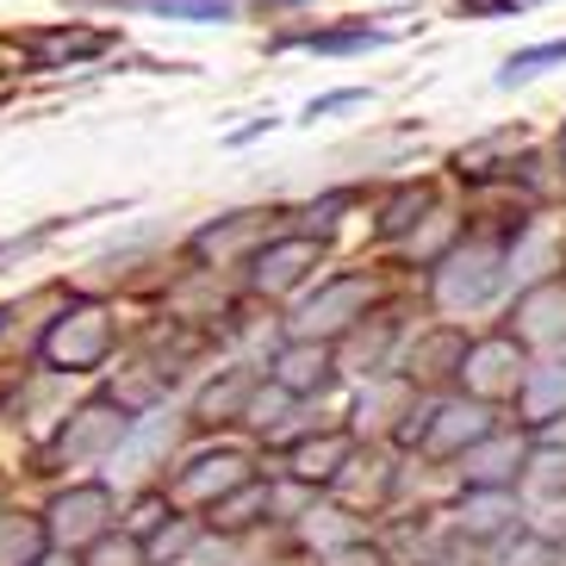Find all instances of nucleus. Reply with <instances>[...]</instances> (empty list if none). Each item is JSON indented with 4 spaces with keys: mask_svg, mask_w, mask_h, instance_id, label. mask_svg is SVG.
<instances>
[{
    "mask_svg": "<svg viewBox=\"0 0 566 566\" xmlns=\"http://www.w3.org/2000/svg\"><path fill=\"white\" fill-rule=\"evenodd\" d=\"M106 38L94 32H44L38 38V51H51V56H87V51H101Z\"/></svg>",
    "mask_w": 566,
    "mask_h": 566,
    "instance_id": "26",
    "label": "nucleus"
},
{
    "mask_svg": "<svg viewBox=\"0 0 566 566\" xmlns=\"http://www.w3.org/2000/svg\"><path fill=\"white\" fill-rule=\"evenodd\" d=\"M317 262H324L317 237L312 231H286V237H268L262 250L250 255V281H255V293H293Z\"/></svg>",
    "mask_w": 566,
    "mask_h": 566,
    "instance_id": "8",
    "label": "nucleus"
},
{
    "mask_svg": "<svg viewBox=\"0 0 566 566\" xmlns=\"http://www.w3.org/2000/svg\"><path fill=\"white\" fill-rule=\"evenodd\" d=\"M168 516H175V499H168L163 485H137L132 504H118V530L132 535V542H150Z\"/></svg>",
    "mask_w": 566,
    "mask_h": 566,
    "instance_id": "19",
    "label": "nucleus"
},
{
    "mask_svg": "<svg viewBox=\"0 0 566 566\" xmlns=\"http://www.w3.org/2000/svg\"><path fill=\"white\" fill-rule=\"evenodd\" d=\"M0 504H13V480L7 473H0Z\"/></svg>",
    "mask_w": 566,
    "mask_h": 566,
    "instance_id": "31",
    "label": "nucleus"
},
{
    "mask_svg": "<svg viewBox=\"0 0 566 566\" xmlns=\"http://www.w3.org/2000/svg\"><path fill=\"white\" fill-rule=\"evenodd\" d=\"M193 430L187 423V411H175V405H156V411H144V417H132V436L118 442V454H113V473H118V485H163V473L175 467V449H181V436Z\"/></svg>",
    "mask_w": 566,
    "mask_h": 566,
    "instance_id": "5",
    "label": "nucleus"
},
{
    "mask_svg": "<svg viewBox=\"0 0 566 566\" xmlns=\"http://www.w3.org/2000/svg\"><path fill=\"white\" fill-rule=\"evenodd\" d=\"M355 454V436L349 430H317V436H300L293 442V454H286V473L293 480H305L317 492V485H331L336 473H343V461Z\"/></svg>",
    "mask_w": 566,
    "mask_h": 566,
    "instance_id": "11",
    "label": "nucleus"
},
{
    "mask_svg": "<svg viewBox=\"0 0 566 566\" xmlns=\"http://www.w3.org/2000/svg\"><path fill=\"white\" fill-rule=\"evenodd\" d=\"M44 554H51L44 516L25 504H0V566H38Z\"/></svg>",
    "mask_w": 566,
    "mask_h": 566,
    "instance_id": "13",
    "label": "nucleus"
},
{
    "mask_svg": "<svg viewBox=\"0 0 566 566\" xmlns=\"http://www.w3.org/2000/svg\"><path fill=\"white\" fill-rule=\"evenodd\" d=\"M492 430L485 405H442V411L423 423V449L430 454H454V449H473L480 436Z\"/></svg>",
    "mask_w": 566,
    "mask_h": 566,
    "instance_id": "14",
    "label": "nucleus"
},
{
    "mask_svg": "<svg viewBox=\"0 0 566 566\" xmlns=\"http://www.w3.org/2000/svg\"><path fill=\"white\" fill-rule=\"evenodd\" d=\"M566 63V44H535V51H516L511 63L499 69V87H516V82H535L542 69Z\"/></svg>",
    "mask_w": 566,
    "mask_h": 566,
    "instance_id": "22",
    "label": "nucleus"
},
{
    "mask_svg": "<svg viewBox=\"0 0 566 566\" xmlns=\"http://www.w3.org/2000/svg\"><path fill=\"white\" fill-rule=\"evenodd\" d=\"M200 535H206L200 516H193V511H175L163 530L144 542V560H150V566H187V560H193V548H200Z\"/></svg>",
    "mask_w": 566,
    "mask_h": 566,
    "instance_id": "17",
    "label": "nucleus"
},
{
    "mask_svg": "<svg viewBox=\"0 0 566 566\" xmlns=\"http://www.w3.org/2000/svg\"><path fill=\"white\" fill-rule=\"evenodd\" d=\"M560 163H566V132H560Z\"/></svg>",
    "mask_w": 566,
    "mask_h": 566,
    "instance_id": "32",
    "label": "nucleus"
},
{
    "mask_svg": "<svg viewBox=\"0 0 566 566\" xmlns=\"http://www.w3.org/2000/svg\"><path fill=\"white\" fill-rule=\"evenodd\" d=\"M467 386L473 392H504V386H516V374H523V355H516V343H480V349L461 361Z\"/></svg>",
    "mask_w": 566,
    "mask_h": 566,
    "instance_id": "16",
    "label": "nucleus"
},
{
    "mask_svg": "<svg viewBox=\"0 0 566 566\" xmlns=\"http://www.w3.org/2000/svg\"><path fill=\"white\" fill-rule=\"evenodd\" d=\"M268 380L281 386L286 399L305 405V399H317V392L336 380V349L331 343H312V336H293V343L268 361Z\"/></svg>",
    "mask_w": 566,
    "mask_h": 566,
    "instance_id": "9",
    "label": "nucleus"
},
{
    "mask_svg": "<svg viewBox=\"0 0 566 566\" xmlns=\"http://www.w3.org/2000/svg\"><path fill=\"white\" fill-rule=\"evenodd\" d=\"M38 516H44L51 548L82 554V548H94L106 530H118V492H113V480H101V473H82V480L56 485L51 499L38 504Z\"/></svg>",
    "mask_w": 566,
    "mask_h": 566,
    "instance_id": "3",
    "label": "nucleus"
},
{
    "mask_svg": "<svg viewBox=\"0 0 566 566\" xmlns=\"http://www.w3.org/2000/svg\"><path fill=\"white\" fill-rule=\"evenodd\" d=\"M560 399H566V361H548V367L530 380V417H548Z\"/></svg>",
    "mask_w": 566,
    "mask_h": 566,
    "instance_id": "24",
    "label": "nucleus"
},
{
    "mask_svg": "<svg viewBox=\"0 0 566 566\" xmlns=\"http://www.w3.org/2000/svg\"><path fill=\"white\" fill-rule=\"evenodd\" d=\"M82 566H150V560H144V542H132L125 530H106L94 548H82Z\"/></svg>",
    "mask_w": 566,
    "mask_h": 566,
    "instance_id": "21",
    "label": "nucleus"
},
{
    "mask_svg": "<svg viewBox=\"0 0 566 566\" xmlns=\"http://www.w3.org/2000/svg\"><path fill=\"white\" fill-rule=\"evenodd\" d=\"M255 480V461L243 449H231V442H218V449H200V454H187V461H175L163 473V492L175 499V511H193L206 516L224 492H237V485H250Z\"/></svg>",
    "mask_w": 566,
    "mask_h": 566,
    "instance_id": "4",
    "label": "nucleus"
},
{
    "mask_svg": "<svg viewBox=\"0 0 566 566\" xmlns=\"http://www.w3.org/2000/svg\"><path fill=\"white\" fill-rule=\"evenodd\" d=\"M367 300H374V286L361 274H336L300 305L293 317V336H312V343H336V336H349L355 324L367 317Z\"/></svg>",
    "mask_w": 566,
    "mask_h": 566,
    "instance_id": "7",
    "label": "nucleus"
},
{
    "mask_svg": "<svg viewBox=\"0 0 566 566\" xmlns=\"http://www.w3.org/2000/svg\"><path fill=\"white\" fill-rule=\"evenodd\" d=\"M38 566H82V554H63V548H51V554H44Z\"/></svg>",
    "mask_w": 566,
    "mask_h": 566,
    "instance_id": "29",
    "label": "nucleus"
},
{
    "mask_svg": "<svg viewBox=\"0 0 566 566\" xmlns=\"http://www.w3.org/2000/svg\"><path fill=\"white\" fill-rule=\"evenodd\" d=\"M511 7H530V0H467L461 13H511Z\"/></svg>",
    "mask_w": 566,
    "mask_h": 566,
    "instance_id": "27",
    "label": "nucleus"
},
{
    "mask_svg": "<svg viewBox=\"0 0 566 566\" xmlns=\"http://www.w3.org/2000/svg\"><path fill=\"white\" fill-rule=\"evenodd\" d=\"M542 530H548V535L566 530V504H548V511H542Z\"/></svg>",
    "mask_w": 566,
    "mask_h": 566,
    "instance_id": "28",
    "label": "nucleus"
},
{
    "mask_svg": "<svg viewBox=\"0 0 566 566\" xmlns=\"http://www.w3.org/2000/svg\"><path fill=\"white\" fill-rule=\"evenodd\" d=\"M300 535L312 542L317 554H343V548H361L367 530H361V516H355V511H336V504H331V511H317V504H312V511L300 516Z\"/></svg>",
    "mask_w": 566,
    "mask_h": 566,
    "instance_id": "18",
    "label": "nucleus"
},
{
    "mask_svg": "<svg viewBox=\"0 0 566 566\" xmlns=\"http://www.w3.org/2000/svg\"><path fill=\"white\" fill-rule=\"evenodd\" d=\"M125 436H132V411L118 399H106V392H87L82 405H69L56 417L44 461H51V473H94V467H113Z\"/></svg>",
    "mask_w": 566,
    "mask_h": 566,
    "instance_id": "2",
    "label": "nucleus"
},
{
    "mask_svg": "<svg viewBox=\"0 0 566 566\" xmlns=\"http://www.w3.org/2000/svg\"><path fill=\"white\" fill-rule=\"evenodd\" d=\"M212 535H262L268 523H274V511H268V480L255 473L250 485H237V492H224V499L212 504V511L200 516Z\"/></svg>",
    "mask_w": 566,
    "mask_h": 566,
    "instance_id": "12",
    "label": "nucleus"
},
{
    "mask_svg": "<svg viewBox=\"0 0 566 566\" xmlns=\"http://www.w3.org/2000/svg\"><path fill=\"white\" fill-rule=\"evenodd\" d=\"M560 312H566L560 286H548V293H535V300H530V336H560Z\"/></svg>",
    "mask_w": 566,
    "mask_h": 566,
    "instance_id": "25",
    "label": "nucleus"
},
{
    "mask_svg": "<svg viewBox=\"0 0 566 566\" xmlns=\"http://www.w3.org/2000/svg\"><path fill=\"white\" fill-rule=\"evenodd\" d=\"M499 255L492 250H454L449 262H442V274H436V300L449 305V312H467V305H485L492 293H499Z\"/></svg>",
    "mask_w": 566,
    "mask_h": 566,
    "instance_id": "10",
    "label": "nucleus"
},
{
    "mask_svg": "<svg viewBox=\"0 0 566 566\" xmlns=\"http://www.w3.org/2000/svg\"><path fill=\"white\" fill-rule=\"evenodd\" d=\"M504 566H542V548H530V554H523V560H516V554H511V560H504Z\"/></svg>",
    "mask_w": 566,
    "mask_h": 566,
    "instance_id": "30",
    "label": "nucleus"
},
{
    "mask_svg": "<svg viewBox=\"0 0 566 566\" xmlns=\"http://www.w3.org/2000/svg\"><path fill=\"white\" fill-rule=\"evenodd\" d=\"M262 237V212H231V218H218V224H206L200 237H193V255L200 262H224V255H237V250H262L255 243Z\"/></svg>",
    "mask_w": 566,
    "mask_h": 566,
    "instance_id": "15",
    "label": "nucleus"
},
{
    "mask_svg": "<svg viewBox=\"0 0 566 566\" xmlns=\"http://www.w3.org/2000/svg\"><path fill=\"white\" fill-rule=\"evenodd\" d=\"M511 461H516V442H492V449L467 454V480L473 485H504L511 480Z\"/></svg>",
    "mask_w": 566,
    "mask_h": 566,
    "instance_id": "23",
    "label": "nucleus"
},
{
    "mask_svg": "<svg viewBox=\"0 0 566 566\" xmlns=\"http://www.w3.org/2000/svg\"><path fill=\"white\" fill-rule=\"evenodd\" d=\"M504 516H516L511 499H504L499 485H485L480 499L461 504V530H467V535H492V530H504Z\"/></svg>",
    "mask_w": 566,
    "mask_h": 566,
    "instance_id": "20",
    "label": "nucleus"
},
{
    "mask_svg": "<svg viewBox=\"0 0 566 566\" xmlns=\"http://www.w3.org/2000/svg\"><path fill=\"white\" fill-rule=\"evenodd\" d=\"M262 380H268V367H255V361L218 367L212 380L193 392L187 423H193V430H231V423H250V405H255V392H262Z\"/></svg>",
    "mask_w": 566,
    "mask_h": 566,
    "instance_id": "6",
    "label": "nucleus"
},
{
    "mask_svg": "<svg viewBox=\"0 0 566 566\" xmlns=\"http://www.w3.org/2000/svg\"><path fill=\"white\" fill-rule=\"evenodd\" d=\"M118 355V317L106 300H75L69 293V305L51 317V331H44V343H38V361L51 367V374H63V380H82V374H101V367H113Z\"/></svg>",
    "mask_w": 566,
    "mask_h": 566,
    "instance_id": "1",
    "label": "nucleus"
}]
</instances>
